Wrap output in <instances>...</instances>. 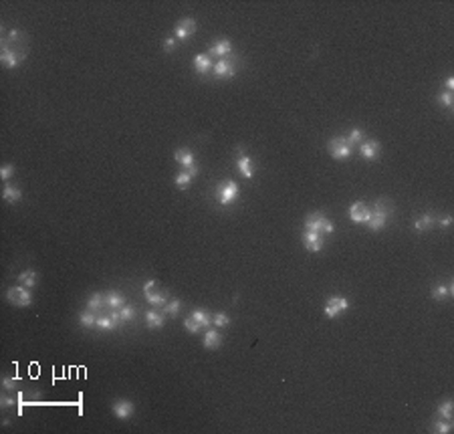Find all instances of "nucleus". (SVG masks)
<instances>
[{
  "label": "nucleus",
  "mask_w": 454,
  "mask_h": 434,
  "mask_svg": "<svg viewBox=\"0 0 454 434\" xmlns=\"http://www.w3.org/2000/svg\"><path fill=\"white\" fill-rule=\"evenodd\" d=\"M394 214V206L390 200H378V202L374 204V210H372V216H369V222H367V228L369 230H382L385 224H388L390 220V216Z\"/></svg>",
  "instance_id": "1"
},
{
  "label": "nucleus",
  "mask_w": 454,
  "mask_h": 434,
  "mask_svg": "<svg viewBox=\"0 0 454 434\" xmlns=\"http://www.w3.org/2000/svg\"><path fill=\"white\" fill-rule=\"evenodd\" d=\"M305 230H313V232H319V235H333V222L327 218L323 212H311L307 218H305Z\"/></svg>",
  "instance_id": "2"
},
{
  "label": "nucleus",
  "mask_w": 454,
  "mask_h": 434,
  "mask_svg": "<svg viewBox=\"0 0 454 434\" xmlns=\"http://www.w3.org/2000/svg\"><path fill=\"white\" fill-rule=\"evenodd\" d=\"M239 184L234 180H222L216 188V198H218V204L220 206H230L234 200L239 198Z\"/></svg>",
  "instance_id": "3"
},
{
  "label": "nucleus",
  "mask_w": 454,
  "mask_h": 434,
  "mask_svg": "<svg viewBox=\"0 0 454 434\" xmlns=\"http://www.w3.org/2000/svg\"><path fill=\"white\" fill-rule=\"evenodd\" d=\"M327 149H329V154L333 160H349L351 154H353V145L347 142V138H339V136H335L327 142Z\"/></svg>",
  "instance_id": "4"
},
{
  "label": "nucleus",
  "mask_w": 454,
  "mask_h": 434,
  "mask_svg": "<svg viewBox=\"0 0 454 434\" xmlns=\"http://www.w3.org/2000/svg\"><path fill=\"white\" fill-rule=\"evenodd\" d=\"M6 299H8V303L14 305V307H28L32 303V293L24 285H14V287H10L6 291Z\"/></svg>",
  "instance_id": "5"
},
{
  "label": "nucleus",
  "mask_w": 454,
  "mask_h": 434,
  "mask_svg": "<svg viewBox=\"0 0 454 434\" xmlns=\"http://www.w3.org/2000/svg\"><path fill=\"white\" fill-rule=\"evenodd\" d=\"M158 285V281H145V285H143V295L147 299V303L149 305H154V307H164L167 303V293L166 291H158L156 289Z\"/></svg>",
  "instance_id": "6"
},
{
  "label": "nucleus",
  "mask_w": 454,
  "mask_h": 434,
  "mask_svg": "<svg viewBox=\"0 0 454 434\" xmlns=\"http://www.w3.org/2000/svg\"><path fill=\"white\" fill-rule=\"evenodd\" d=\"M174 160H176L180 166H184V168H186V172H190L192 176H198L200 168H198V164H196V158H194V154H192V149H188V147L176 149V152H174Z\"/></svg>",
  "instance_id": "7"
},
{
  "label": "nucleus",
  "mask_w": 454,
  "mask_h": 434,
  "mask_svg": "<svg viewBox=\"0 0 454 434\" xmlns=\"http://www.w3.org/2000/svg\"><path fill=\"white\" fill-rule=\"evenodd\" d=\"M0 61H2L6 69H14V67H19L24 61V53H19L8 43H4L2 48H0Z\"/></svg>",
  "instance_id": "8"
},
{
  "label": "nucleus",
  "mask_w": 454,
  "mask_h": 434,
  "mask_svg": "<svg viewBox=\"0 0 454 434\" xmlns=\"http://www.w3.org/2000/svg\"><path fill=\"white\" fill-rule=\"evenodd\" d=\"M349 307V301L343 297V295H331L327 299V303H325V317H329V319H335L339 313H343L345 309Z\"/></svg>",
  "instance_id": "9"
},
{
  "label": "nucleus",
  "mask_w": 454,
  "mask_h": 434,
  "mask_svg": "<svg viewBox=\"0 0 454 434\" xmlns=\"http://www.w3.org/2000/svg\"><path fill=\"white\" fill-rule=\"evenodd\" d=\"M369 216H372V208L365 206L361 200H358V202H353L349 206V218L351 222H356V224H367L369 222Z\"/></svg>",
  "instance_id": "10"
},
{
  "label": "nucleus",
  "mask_w": 454,
  "mask_h": 434,
  "mask_svg": "<svg viewBox=\"0 0 454 434\" xmlns=\"http://www.w3.org/2000/svg\"><path fill=\"white\" fill-rule=\"evenodd\" d=\"M111 412L115 414V418H119V420H127L131 418L133 414H136V404L129 402V400H115V402L111 404Z\"/></svg>",
  "instance_id": "11"
},
{
  "label": "nucleus",
  "mask_w": 454,
  "mask_h": 434,
  "mask_svg": "<svg viewBox=\"0 0 454 434\" xmlns=\"http://www.w3.org/2000/svg\"><path fill=\"white\" fill-rule=\"evenodd\" d=\"M237 75V65L230 59H218L214 65V77L216 79H232Z\"/></svg>",
  "instance_id": "12"
},
{
  "label": "nucleus",
  "mask_w": 454,
  "mask_h": 434,
  "mask_svg": "<svg viewBox=\"0 0 454 434\" xmlns=\"http://www.w3.org/2000/svg\"><path fill=\"white\" fill-rule=\"evenodd\" d=\"M196 30H198V24H196V21H194V19H182V21L178 23L176 30H174L176 41H180V43H182V41L190 39Z\"/></svg>",
  "instance_id": "13"
},
{
  "label": "nucleus",
  "mask_w": 454,
  "mask_h": 434,
  "mask_svg": "<svg viewBox=\"0 0 454 434\" xmlns=\"http://www.w3.org/2000/svg\"><path fill=\"white\" fill-rule=\"evenodd\" d=\"M303 244L309 253H319V250L323 248V237L319 235V232H313V230H305L303 232Z\"/></svg>",
  "instance_id": "14"
},
{
  "label": "nucleus",
  "mask_w": 454,
  "mask_h": 434,
  "mask_svg": "<svg viewBox=\"0 0 454 434\" xmlns=\"http://www.w3.org/2000/svg\"><path fill=\"white\" fill-rule=\"evenodd\" d=\"M359 156L363 160H369V162H374L380 158V144L374 142V140H367V142H361L359 144Z\"/></svg>",
  "instance_id": "15"
},
{
  "label": "nucleus",
  "mask_w": 454,
  "mask_h": 434,
  "mask_svg": "<svg viewBox=\"0 0 454 434\" xmlns=\"http://www.w3.org/2000/svg\"><path fill=\"white\" fill-rule=\"evenodd\" d=\"M237 168H239V172L246 178V180H250L252 176H255V166H252V160L242 152V149H239V158H237Z\"/></svg>",
  "instance_id": "16"
},
{
  "label": "nucleus",
  "mask_w": 454,
  "mask_h": 434,
  "mask_svg": "<svg viewBox=\"0 0 454 434\" xmlns=\"http://www.w3.org/2000/svg\"><path fill=\"white\" fill-rule=\"evenodd\" d=\"M230 53H232V43H230L228 39H220V41H216V43L210 47L208 57H220V59H226Z\"/></svg>",
  "instance_id": "17"
},
{
  "label": "nucleus",
  "mask_w": 454,
  "mask_h": 434,
  "mask_svg": "<svg viewBox=\"0 0 454 434\" xmlns=\"http://www.w3.org/2000/svg\"><path fill=\"white\" fill-rule=\"evenodd\" d=\"M222 345V336L218 333L216 329L212 327H206V333H204V347L206 349H218Z\"/></svg>",
  "instance_id": "18"
},
{
  "label": "nucleus",
  "mask_w": 454,
  "mask_h": 434,
  "mask_svg": "<svg viewBox=\"0 0 454 434\" xmlns=\"http://www.w3.org/2000/svg\"><path fill=\"white\" fill-rule=\"evenodd\" d=\"M194 69H196V73H200V75L210 73V71H212V59H210L208 55H204V53L196 55V57H194Z\"/></svg>",
  "instance_id": "19"
},
{
  "label": "nucleus",
  "mask_w": 454,
  "mask_h": 434,
  "mask_svg": "<svg viewBox=\"0 0 454 434\" xmlns=\"http://www.w3.org/2000/svg\"><path fill=\"white\" fill-rule=\"evenodd\" d=\"M145 323H147V327H149V329H160V327H164V323H166L164 311H162V313H160V311H156V309L147 311V313H145Z\"/></svg>",
  "instance_id": "20"
},
{
  "label": "nucleus",
  "mask_w": 454,
  "mask_h": 434,
  "mask_svg": "<svg viewBox=\"0 0 454 434\" xmlns=\"http://www.w3.org/2000/svg\"><path fill=\"white\" fill-rule=\"evenodd\" d=\"M19 283H21V285H24V287H28V289L37 287V283H39V273L32 271V269H26V271H23V273L19 275Z\"/></svg>",
  "instance_id": "21"
},
{
  "label": "nucleus",
  "mask_w": 454,
  "mask_h": 434,
  "mask_svg": "<svg viewBox=\"0 0 454 434\" xmlns=\"http://www.w3.org/2000/svg\"><path fill=\"white\" fill-rule=\"evenodd\" d=\"M2 198L6 200L8 204H14V202H19V200L23 198V192L19 186H14V184H6L4 190H2Z\"/></svg>",
  "instance_id": "22"
},
{
  "label": "nucleus",
  "mask_w": 454,
  "mask_h": 434,
  "mask_svg": "<svg viewBox=\"0 0 454 434\" xmlns=\"http://www.w3.org/2000/svg\"><path fill=\"white\" fill-rule=\"evenodd\" d=\"M105 305L111 307V309H119V307L125 305V297L119 291H109L105 295Z\"/></svg>",
  "instance_id": "23"
},
{
  "label": "nucleus",
  "mask_w": 454,
  "mask_h": 434,
  "mask_svg": "<svg viewBox=\"0 0 454 434\" xmlns=\"http://www.w3.org/2000/svg\"><path fill=\"white\" fill-rule=\"evenodd\" d=\"M97 311H91V309H87V311H81L79 313V323L83 325V327H87V329H91V327H97Z\"/></svg>",
  "instance_id": "24"
},
{
  "label": "nucleus",
  "mask_w": 454,
  "mask_h": 434,
  "mask_svg": "<svg viewBox=\"0 0 454 434\" xmlns=\"http://www.w3.org/2000/svg\"><path fill=\"white\" fill-rule=\"evenodd\" d=\"M434 222H436V218H434V216L432 214H422V216H418V218H416V222H414V228L416 230H420V232H422V230H430L432 226H434Z\"/></svg>",
  "instance_id": "25"
},
{
  "label": "nucleus",
  "mask_w": 454,
  "mask_h": 434,
  "mask_svg": "<svg viewBox=\"0 0 454 434\" xmlns=\"http://www.w3.org/2000/svg\"><path fill=\"white\" fill-rule=\"evenodd\" d=\"M103 305H105V295L103 293H91V297L87 299V309H91V311L99 313V309Z\"/></svg>",
  "instance_id": "26"
},
{
  "label": "nucleus",
  "mask_w": 454,
  "mask_h": 434,
  "mask_svg": "<svg viewBox=\"0 0 454 434\" xmlns=\"http://www.w3.org/2000/svg\"><path fill=\"white\" fill-rule=\"evenodd\" d=\"M192 317H194V319L202 325V327H210L212 325V315L208 313V311H204V309H196V311H192Z\"/></svg>",
  "instance_id": "27"
},
{
  "label": "nucleus",
  "mask_w": 454,
  "mask_h": 434,
  "mask_svg": "<svg viewBox=\"0 0 454 434\" xmlns=\"http://www.w3.org/2000/svg\"><path fill=\"white\" fill-rule=\"evenodd\" d=\"M196 176H192L190 172H180V174H176V178H174V182H176V186L180 188V190H186L190 184H192V180H194Z\"/></svg>",
  "instance_id": "28"
},
{
  "label": "nucleus",
  "mask_w": 454,
  "mask_h": 434,
  "mask_svg": "<svg viewBox=\"0 0 454 434\" xmlns=\"http://www.w3.org/2000/svg\"><path fill=\"white\" fill-rule=\"evenodd\" d=\"M180 309H182V301H180V299H172V301H167V303L164 305V315L176 317V315L180 313Z\"/></svg>",
  "instance_id": "29"
},
{
  "label": "nucleus",
  "mask_w": 454,
  "mask_h": 434,
  "mask_svg": "<svg viewBox=\"0 0 454 434\" xmlns=\"http://www.w3.org/2000/svg\"><path fill=\"white\" fill-rule=\"evenodd\" d=\"M117 325H119V323L113 319L111 313H109V315H101L99 319H97V327H99V329H115Z\"/></svg>",
  "instance_id": "30"
},
{
  "label": "nucleus",
  "mask_w": 454,
  "mask_h": 434,
  "mask_svg": "<svg viewBox=\"0 0 454 434\" xmlns=\"http://www.w3.org/2000/svg\"><path fill=\"white\" fill-rule=\"evenodd\" d=\"M212 323H214L216 327H228V325H230V317H228V313H224V311H218V313L212 315Z\"/></svg>",
  "instance_id": "31"
},
{
  "label": "nucleus",
  "mask_w": 454,
  "mask_h": 434,
  "mask_svg": "<svg viewBox=\"0 0 454 434\" xmlns=\"http://www.w3.org/2000/svg\"><path fill=\"white\" fill-rule=\"evenodd\" d=\"M432 432H438V434H448L452 432V420H438V422H434L432 426Z\"/></svg>",
  "instance_id": "32"
},
{
  "label": "nucleus",
  "mask_w": 454,
  "mask_h": 434,
  "mask_svg": "<svg viewBox=\"0 0 454 434\" xmlns=\"http://www.w3.org/2000/svg\"><path fill=\"white\" fill-rule=\"evenodd\" d=\"M450 293H452V287H444V285H438V287L432 289V297L438 299V301H444V299H448Z\"/></svg>",
  "instance_id": "33"
},
{
  "label": "nucleus",
  "mask_w": 454,
  "mask_h": 434,
  "mask_svg": "<svg viewBox=\"0 0 454 434\" xmlns=\"http://www.w3.org/2000/svg\"><path fill=\"white\" fill-rule=\"evenodd\" d=\"M452 410H454L452 400H446V402H442L438 406V416H442V418H446V420H452Z\"/></svg>",
  "instance_id": "34"
},
{
  "label": "nucleus",
  "mask_w": 454,
  "mask_h": 434,
  "mask_svg": "<svg viewBox=\"0 0 454 434\" xmlns=\"http://www.w3.org/2000/svg\"><path fill=\"white\" fill-rule=\"evenodd\" d=\"M119 317H121V323L136 319V307H131V305H123V307L119 309Z\"/></svg>",
  "instance_id": "35"
},
{
  "label": "nucleus",
  "mask_w": 454,
  "mask_h": 434,
  "mask_svg": "<svg viewBox=\"0 0 454 434\" xmlns=\"http://www.w3.org/2000/svg\"><path fill=\"white\" fill-rule=\"evenodd\" d=\"M184 327H186L190 333H198L200 329H204V327H202V325H200V323L194 319L192 315H190V317H186V319H184Z\"/></svg>",
  "instance_id": "36"
},
{
  "label": "nucleus",
  "mask_w": 454,
  "mask_h": 434,
  "mask_svg": "<svg viewBox=\"0 0 454 434\" xmlns=\"http://www.w3.org/2000/svg\"><path fill=\"white\" fill-rule=\"evenodd\" d=\"M438 101H440V103H442L446 109H452V105H454V97H452V91H444V93H440Z\"/></svg>",
  "instance_id": "37"
},
{
  "label": "nucleus",
  "mask_w": 454,
  "mask_h": 434,
  "mask_svg": "<svg viewBox=\"0 0 454 434\" xmlns=\"http://www.w3.org/2000/svg\"><path fill=\"white\" fill-rule=\"evenodd\" d=\"M347 142H349L351 145H356L358 142H363V131H361V129H351L349 136H347Z\"/></svg>",
  "instance_id": "38"
},
{
  "label": "nucleus",
  "mask_w": 454,
  "mask_h": 434,
  "mask_svg": "<svg viewBox=\"0 0 454 434\" xmlns=\"http://www.w3.org/2000/svg\"><path fill=\"white\" fill-rule=\"evenodd\" d=\"M2 388L6 392H14L16 388H19V378H4L2 380Z\"/></svg>",
  "instance_id": "39"
},
{
  "label": "nucleus",
  "mask_w": 454,
  "mask_h": 434,
  "mask_svg": "<svg viewBox=\"0 0 454 434\" xmlns=\"http://www.w3.org/2000/svg\"><path fill=\"white\" fill-rule=\"evenodd\" d=\"M12 174H14V166L12 164H4L2 168H0V178L2 180H8Z\"/></svg>",
  "instance_id": "40"
},
{
  "label": "nucleus",
  "mask_w": 454,
  "mask_h": 434,
  "mask_svg": "<svg viewBox=\"0 0 454 434\" xmlns=\"http://www.w3.org/2000/svg\"><path fill=\"white\" fill-rule=\"evenodd\" d=\"M16 402H19V398H12V396H2V398H0V406H2V408H10Z\"/></svg>",
  "instance_id": "41"
},
{
  "label": "nucleus",
  "mask_w": 454,
  "mask_h": 434,
  "mask_svg": "<svg viewBox=\"0 0 454 434\" xmlns=\"http://www.w3.org/2000/svg\"><path fill=\"white\" fill-rule=\"evenodd\" d=\"M176 43H178L176 37H174V39H166V41H164V51H174Z\"/></svg>",
  "instance_id": "42"
},
{
  "label": "nucleus",
  "mask_w": 454,
  "mask_h": 434,
  "mask_svg": "<svg viewBox=\"0 0 454 434\" xmlns=\"http://www.w3.org/2000/svg\"><path fill=\"white\" fill-rule=\"evenodd\" d=\"M452 222V216L450 214H446V216H442V218H440V224H444V226H448Z\"/></svg>",
  "instance_id": "43"
},
{
  "label": "nucleus",
  "mask_w": 454,
  "mask_h": 434,
  "mask_svg": "<svg viewBox=\"0 0 454 434\" xmlns=\"http://www.w3.org/2000/svg\"><path fill=\"white\" fill-rule=\"evenodd\" d=\"M452 89H454V79L448 77V79H446V91H452Z\"/></svg>",
  "instance_id": "44"
}]
</instances>
